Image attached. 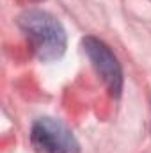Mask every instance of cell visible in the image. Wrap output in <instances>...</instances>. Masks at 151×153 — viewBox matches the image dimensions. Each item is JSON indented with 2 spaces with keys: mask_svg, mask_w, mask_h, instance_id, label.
I'll list each match as a JSON object with an SVG mask.
<instances>
[{
  "mask_svg": "<svg viewBox=\"0 0 151 153\" xmlns=\"http://www.w3.org/2000/svg\"><path fill=\"white\" fill-rule=\"evenodd\" d=\"M18 27L29 39L39 61L50 62L66 52V30L61 22L46 11L29 9L18 16Z\"/></svg>",
  "mask_w": 151,
  "mask_h": 153,
  "instance_id": "6da1fadb",
  "label": "cell"
},
{
  "mask_svg": "<svg viewBox=\"0 0 151 153\" xmlns=\"http://www.w3.org/2000/svg\"><path fill=\"white\" fill-rule=\"evenodd\" d=\"M30 143L38 153H80L73 132L53 117H39L30 128Z\"/></svg>",
  "mask_w": 151,
  "mask_h": 153,
  "instance_id": "7a4b0ae2",
  "label": "cell"
},
{
  "mask_svg": "<svg viewBox=\"0 0 151 153\" xmlns=\"http://www.w3.org/2000/svg\"><path fill=\"white\" fill-rule=\"evenodd\" d=\"M82 46L87 57L91 59L96 73L101 76L107 89L110 91V94L117 98L123 91V70L114 52L101 39L93 38V36L82 39Z\"/></svg>",
  "mask_w": 151,
  "mask_h": 153,
  "instance_id": "3957f363",
  "label": "cell"
}]
</instances>
